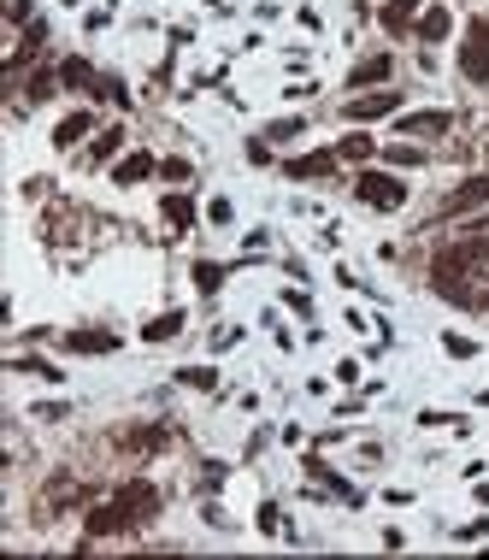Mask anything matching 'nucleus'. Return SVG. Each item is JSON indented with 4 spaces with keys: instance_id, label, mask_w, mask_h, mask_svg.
<instances>
[{
    "instance_id": "obj_1",
    "label": "nucleus",
    "mask_w": 489,
    "mask_h": 560,
    "mask_svg": "<svg viewBox=\"0 0 489 560\" xmlns=\"http://www.w3.org/2000/svg\"><path fill=\"white\" fill-rule=\"evenodd\" d=\"M354 195L366 207H378V213H401V207H407V183H401L395 171H360Z\"/></svg>"
},
{
    "instance_id": "obj_2",
    "label": "nucleus",
    "mask_w": 489,
    "mask_h": 560,
    "mask_svg": "<svg viewBox=\"0 0 489 560\" xmlns=\"http://www.w3.org/2000/svg\"><path fill=\"white\" fill-rule=\"evenodd\" d=\"M390 112H401V95H395V89H360L354 101H342V118H354V124L390 118Z\"/></svg>"
},
{
    "instance_id": "obj_3",
    "label": "nucleus",
    "mask_w": 489,
    "mask_h": 560,
    "mask_svg": "<svg viewBox=\"0 0 489 560\" xmlns=\"http://www.w3.org/2000/svg\"><path fill=\"white\" fill-rule=\"evenodd\" d=\"M460 71L466 83H489V18H478L466 30V47H460Z\"/></svg>"
},
{
    "instance_id": "obj_4",
    "label": "nucleus",
    "mask_w": 489,
    "mask_h": 560,
    "mask_svg": "<svg viewBox=\"0 0 489 560\" xmlns=\"http://www.w3.org/2000/svg\"><path fill=\"white\" fill-rule=\"evenodd\" d=\"M83 531H89V537H118V531H130V514H124V502H118V495H112V502L89 507V519H83Z\"/></svg>"
},
{
    "instance_id": "obj_5",
    "label": "nucleus",
    "mask_w": 489,
    "mask_h": 560,
    "mask_svg": "<svg viewBox=\"0 0 489 560\" xmlns=\"http://www.w3.org/2000/svg\"><path fill=\"white\" fill-rule=\"evenodd\" d=\"M118 502H124V514H130V525H142V519H154V514H159V490H154V484H142V478L124 484Z\"/></svg>"
},
{
    "instance_id": "obj_6",
    "label": "nucleus",
    "mask_w": 489,
    "mask_h": 560,
    "mask_svg": "<svg viewBox=\"0 0 489 560\" xmlns=\"http://www.w3.org/2000/svg\"><path fill=\"white\" fill-rule=\"evenodd\" d=\"M336 148H319V154H301V159H290V166H283V178H295V183H312V178H331L336 171Z\"/></svg>"
},
{
    "instance_id": "obj_7",
    "label": "nucleus",
    "mask_w": 489,
    "mask_h": 560,
    "mask_svg": "<svg viewBox=\"0 0 489 560\" xmlns=\"http://www.w3.org/2000/svg\"><path fill=\"white\" fill-rule=\"evenodd\" d=\"M484 201H489V178L478 171V178H466V183H460V189L443 201V219H460V213H472V207H484Z\"/></svg>"
},
{
    "instance_id": "obj_8",
    "label": "nucleus",
    "mask_w": 489,
    "mask_h": 560,
    "mask_svg": "<svg viewBox=\"0 0 489 560\" xmlns=\"http://www.w3.org/2000/svg\"><path fill=\"white\" fill-rule=\"evenodd\" d=\"M448 112H395V130L401 136H448Z\"/></svg>"
},
{
    "instance_id": "obj_9",
    "label": "nucleus",
    "mask_w": 489,
    "mask_h": 560,
    "mask_svg": "<svg viewBox=\"0 0 489 560\" xmlns=\"http://www.w3.org/2000/svg\"><path fill=\"white\" fill-rule=\"evenodd\" d=\"M83 136H95V112L89 107H77V112H66V118L54 124V148H77Z\"/></svg>"
},
{
    "instance_id": "obj_10",
    "label": "nucleus",
    "mask_w": 489,
    "mask_h": 560,
    "mask_svg": "<svg viewBox=\"0 0 489 560\" xmlns=\"http://www.w3.org/2000/svg\"><path fill=\"white\" fill-rule=\"evenodd\" d=\"M395 71V59L390 54H372V59H360L354 71H348V89H372V83H383Z\"/></svg>"
},
{
    "instance_id": "obj_11",
    "label": "nucleus",
    "mask_w": 489,
    "mask_h": 560,
    "mask_svg": "<svg viewBox=\"0 0 489 560\" xmlns=\"http://www.w3.org/2000/svg\"><path fill=\"white\" fill-rule=\"evenodd\" d=\"M154 154H124L118 166H112V183H118V189H130V183H142V178H154Z\"/></svg>"
},
{
    "instance_id": "obj_12",
    "label": "nucleus",
    "mask_w": 489,
    "mask_h": 560,
    "mask_svg": "<svg viewBox=\"0 0 489 560\" xmlns=\"http://www.w3.org/2000/svg\"><path fill=\"white\" fill-rule=\"evenodd\" d=\"M66 348H71V354H112V348H118V336H107V331H71Z\"/></svg>"
},
{
    "instance_id": "obj_13",
    "label": "nucleus",
    "mask_w": 489,
    "mask_h": 560,
    "mask_svg": "<svg viewBox=\"0 0 489 560\" xmlns=\"http://www.w3.org/2000/svg\"><path fill=\"white\" fill-rule=\"evenodd\" d=\"M183 325H189V319L171 307V313H159V319H148V325H142V342H171V336H178Z\"/></svg>"
},
{
    "instance_id": "obj_14",
    "label": "nucleus",
    "mask_w": 489,
    "mask_h": 560,
    "mask_svg": "<svg viewBox=\"0 0 489 560\" xmlns=\"http://www.w3.org/2000/svg\"><path fill=\"white\" fill-rule=\"evenodd\" d=\"M159 213L178 224V230H189V224H195V201H189V195H159Z\"/></svg>"
},
{
    "instance_id": "obj_15",
    "label": "nucleus",
    "mask_w": 489,
    "mask_h": 560,
    "mask_svg": "<svg viewBox=\"0 0 489 560\" xmlns=\"http://www.w3.org/2000/svg\"><path fill=\"white\" fill-rule=\"evenodd\" d=\"M224 278H230V271H224L219 260H195V290H200V295H219Z\"/></svg>"
},
{
    "instance_id": "obj_16",
    "label": "nucleus",
    "mask_w": 489,
    "mask_h": 560,
    "mask_svg": "<svg viewBox=\"0 0 489 560\" xmlns=\"http://www.w3.org/2000/svg\"><path fill=\"white\" fill-rule=\"evenodd\" d=\"M448 30H454V18H448V6H431V12H424V18H419V36H424V42H443Z\"/></svg>"
},
{
    "instance_id": "obj_17",
    "label": "nucleus",
    "mask_w": 489,
    "mask_h": 560,
    "mask_svg": "<svg viewBox=\"0 0 489 560\" xmlns=\"http://www.w3.org/2000/svg\"><path fill=\"white\" fill-rule=\"evenodd\" d=\"M336 154H342V159H372V154H378V142H372L366 130H354V136H342V142H336Z\"/></svg>"
},
{
    "instance_id": "obj_18",
    "label": "nucleus",
    "mask_w": 489,
    "mask_h": 560,
    "mask_svg": "<svg viewBox=\"0 0 489 560\" xmlns=\"http://www.w3.org/2000/svg\"><path fill=\"white\" fill-rule=\"evenodd\" d=\"M59 83H71V89H95V71H89V59H66V71H59Z\"/></svg>"
},
{
    "instance_id": "obj_19",
    "label": "nucleus",
    "mask_w": 489,
    "mask_h": 560,
    "mask_svg": "<svg viewBox=\"0 0 489 560\" xmlns=\"http://www.w3.org/2000/svg\"><path fill=\"white\" fill-rule=\"evenodd\" d=\"M124 148V130H107V136H95V148H89V166H107L112 154Z\"/></svg>"
},
{
    "instance_id": "obj_20",
    "label": "nucleus",
    "mask_w": 489,
    "mask_h": 560,
    "mask_svg": "<svg viewBox=\"0 0 489 560\" xmlns=\"http://www.w3.org/2000/svg\"><path fill=\"white\" fill-rule=\"evenodd\" d=\"M178 383H183V390H212V383H219V372H212V366H183Z\"/></svg>"
},
{
    "instance_id": "obj_21",
    "label": "nucleus",
    "mask_w": 489,
    "mask_h": 560,
    "mask_svg": "<svg viewBox=\"0 0 489 560\" xmlns=\"http://www.w3.org/2000/svg\"><path fill=\"white\" fill-rule=\"evenodd\" d=\"M12 372H36V378H47V383H66V372L59 366H47V360H6Z\"/></svg>"
},
{
    "instance_id": "obj_22",
    "label": "nucleus",
    "mask_w": 489,
    "mask_h": 560,
    "mask_svg": "<svg viewBox=\"0 0 489 560\" xmlns=\"http://www.w3.org/2000/svg\"><path fill=\"white\" fill-rule=\"evenodd\" d=\"M383 159H390V166H424V148L395 142V148H383Z\"/></svg>"
},
{
    "instance_id": "obj_23",
    "label": "nucleus",
    "mask_w": 489,
    "mask_h": 560,
    "mask_svg": "<svg viewBox=\"0 0 489 560\" xmlns=\"http://www.w3.org/2000/svg\"><path fill=\"white\" fill-rule=\"evenodd\" d=\"M413 6H419V0H390V6H383V24H390V30H407Z\"/></svg>"
},
{
    "instance_id": "obj_24",
    "label": "nucleus",
    "mask_w": 489,
    "mask_h": 560,
    "mask_svg": "<svg viewBox=\"0 0 489 560\" xmlns=\"http://www.w3.org/2000/svg\"><path fill=\"white\" fill-rule=\"evenodd\" d=\"M443 348H448L454 360H472V354H478V342H472V336H460V331H448V336H443Z\"/></svg>"
},
{
    "instance_id": "obj_25",
    "label": "nucleus",
    "mask_w": 489,
    "mask_h": 560,
    "mask_svg": "<svg viewBox=\"0 0 489 560\" xmlns=\"http://www.w3.org/2000/svg\"><path fill=\"white\" fill-rule=\"evenodd\" d=\"M295 136H301V118H278L266 130V142H295Z\"/></svg>"
},
{
    "instance_id": "obj_26",
    "label": "nucleus",
    "mask_w": 489,
    "mask_h": 560,
    "mask_svg": "<svg viewBox=\"0 0 489 560\" xmlns=\"http://www.w3.org/2000/svg\"><path fill=\"white\" fill-rule=\"evenodd\" d=\"M54 71H36V77H30V101H47V95H54Z\"/></svg>"
},
{
    "instance_id": "obj_27",
    "label": "nucleus",
    "mask_w": 489,
    "mask_h": 560,
    "mask_svg": "<svg viewBox=\"0 0 489 560\" xmlns=\"http://www.w3.org/2000/svg\"><path fill=\"white\" fill-rule=\"evenodd\" d=\"M278 519H283V514H278V502H260V531H266V537H278V531H283Z\"/></svg>"
},
{
    "instance_id": "obj_28",
    "label": "nucleus",
    "mask_w": 489,
    "mask_h": 560,
    "mask_svg": "<svg viewBox=\"0 0 489 560\" xmlns=\"http://www.w3.org/2000/svg\"><path fill=\"white\" fill-rule=\"evenodd\" d=\"M159 171H166L171 183H183V178H189V159H159Z\"/></svg>"
},
{
    "instance_id": "obj_29",
    "label": "nucleus",
    "mask_w": 489,
    "mask_h": 560,
    "mask_svg": "<svg viewBox=\"0 0 489 560\" xmlns=\"http://www.w3.org/2000/svg\"><path fill=\"white\" fill-rule=\"evenodd\" d=\"M6 18H12V24H36V18H30V0H6Z\"/></svg>"
},
{
    "instance_id": "obj_30",
    "label": "nucleus",
    "mask_w": 489,
    "mask_h": 560,
    "mask_svg": "<svg viewBox=\"0 0 489 560\" xmlns=\"http://www.w3.org/2000/svg\"><path fill=\"white\" fill-rule=\"evenodd\" d=\"M248 166H271V148L266 142H248Z\"/></svg>"
},
{
    "instance_id": "obj_31",
    "label": "nucleus",
    "mask_w": 489,
    "mask_h": 560,
    "mask_svg": "<svg viewBox=\"0 0 489 560\" xmlns=\"http://www.w3.org/2000/svg\"><path fill=\"white\" fill-rule=\"evenodd\" d=\"M454 537H460V543H472V537H489V519H478V525H460Z\"/></svg>"
}]
</instances>
